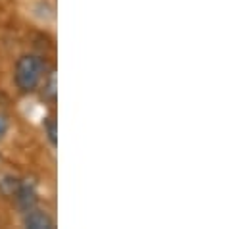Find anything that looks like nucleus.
<instances>
[{
  "label": "nucleus",
  "mask_w": 248,
  "mask_h": 229,
  "mask_svg": "<svg viewBox=\"0 0 248 229\" xmlns=\"http://www.w3.org/2000/svg\"><path fill=\"white\" fill-rule=\"evenodd\" d=\"M46 75V64L43 56L35 52H25L14 64V85L21 95H33L41 89V83Z\"/></svg>",
  "instance_id": "1"
},
{
  "label": "nucleus",
  "mask_w": 248,
  "mask_h": 229,
  "mask_svg": "<svg viewBox=\"0 0 248 229\" xmlns=\"http://www.w3.org/2000/svg\"><path fill=\"white\" fill-rule=\"evenodd\" d=\"M12 196H14L16 204L21 212H27V210L39 206V193L31 181H19L17 179V185H16Z\"/></svg>",
  "instance_id": "2"
},
{
  "label": "nucleus",
  "mask_w": 248,
  "mask_h": 229,
  "mask_svg": "<svg viewBox=\"0 0 248 229\" xmlns=\"http://www.w3.org/2000/svg\"><path fill=\"white\" fill-rule=\"evenodd\" d=\"M23 216H21V224H23V228H29V229H52L56 224H54V218L48 214V212H45V210H41L39 206H35V208H31V210H27V212H21Z\"/></svg>",
  "instance_id": "3"
},
{
  "label": "nucleus",
  "mask_w": 248,
  "mask_h": 229,
  "mask_svg": "<svg viewBox=\"0 0 248 229\" xmlns=\"http://www.w3.org/2000/svg\"><path fill=\"white\" fill-rule=\"evenodd\" d=\"M41 87H43V98L48 100L50 104H54L56 102V97H58V91H56V71L54 69L48 73V77L45 75Z\"/></svg>",
  "instance_id": "4"
},
{
  "label": "nucleus",
  "mask_w": 248,
  "mask_h": 229,
  "mask_svg": "<svg viewBox=\"0 0 248 229\" xmlns=\"http://www.w3.org/2000/svg\"><path fill=\"white\" fill-rule=\"evenodd\" d=\"M43 129H45V135H46L50 147L56 148V145H58V123H56V117L54 115H46L45 121H43Z\"/></svg>",
  "instance_id": "5"
},
{
  "label": "nucleus",
  "mask_w": 248,
  "mask_h": 229,
  "mask_svg": "<svg viewBox=\"0 0 248 229\" xmlns=\"http://www.w3.org/2000/svg\"><path fill=\"white\" fill-rule=\"evenodd\" d=\"M8 131H10V117L0 112V141L8 135Z\"/></svg>",
  "instance_id": "6"
}]
</instances>
